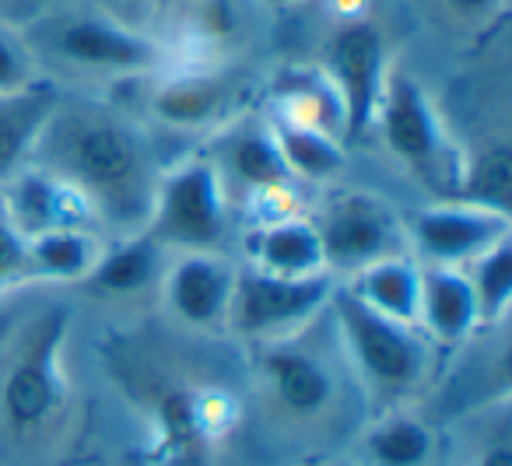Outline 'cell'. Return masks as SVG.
<instances>
[{"mask_svg":"<svg viewBox=\"0 0 512 466\" xmlns=\"http://www.w3.org/2000/svg\"><path fill=\"white\" fill-rule=\"evenodd\" d=\"M32 162L71 183L88 200L95 225L120 235L144 232L162 172H155L141 130L123 116L99 106H64L60 99Z\"/></svg>","mask_w":512,"mask_h":466,"instance_id":"1","label":"cell"},{"mask_svg":"<svg viewBox=\"0 0 512 466\" xmlns=\"http://www.w3.org/2000/svg\"><path fill=\"white\" fill-rule=\"evenodd\" d=\"M372 130L383 148L439 200H453L463 151L449 137L432 95L407 71H390Z\"/></svg>","mask_w":512,"mask_h":466,"instance_id":"2","label":"cell"},{"mask_svg":"<svg viewBox=\"0 0 512 466\" xmlns=\"http://www.w3.org/2000/svg\"><path fill=\"white\" fill-rule=\"evenodd\" d=\"M327 309L334 312L351 365L369 382L372 393L400 400L425 382L428 368H432V340L418 326L397 323V319L369 309L344 284L334 288Z\"/></svg>","mask_w":512,"mask_h":466,"instance_id":"3","label":"cell"},{"mask_svg":"<svg viewBox=\"0 0 512 466\" xmlns=\"http://www.w3.org/2000/svg\"><path fill=\"white\" fill-rule=\"evenodd\" d=\"M228 221V183L214 158L197 155L158 176L144 232L165 253H221Z\"/></svg>","mask_w":512,"mask_h":466,"instance_id":"4","label":"cell"},{"mask_svg":"<svg viewBox=\"0 0 512 466\" xmlns=\"http://www.w3.org/2000/svg\"><path fill=\"white\" fill-rule=\"evenodd\" d=\"M337 288L334 274L316 277H274L264 270L242 267L235 277L232 309H228V330L242 333L260 344L292 340L306 330Z\"/></svg>","mask_w":512,"mask_h":466,"instance_id":"5","label":"cell"},{"mask_svg":"<svg viewBox=\"0 0 512 466\" xmlns=\"http://www.w3.org/2000/svg\"><path fill=\"white\" fill-rule=\"evenodd\" d=\"M320 71L334 85L344 116V137L362 141L376 123V109L390 78V43L369 15L348 18L323 46Z\"/></svg>","mask_w":512,"mask_h":466,"instance_id":"6","label":"cell"},{"mask_svg":"<svg viewBox=\"0 0 512 466\" xmlns=\"http://www.w3.org/2000/svg\"><path fill=\"white\" fill-rule=\"evenodd\" d=\"M330 274H358L386 256L411 253L407 225L383 197L369 190H344L330 197L313 218Z\"/></svg>","mask_w":512,"mask_h":466,"instance_id":"7","label":"cell"},{"mask_svg":"<svg viewBox=\"0 0 512 466\" xmlns=\"http://www.w3.org/2000/svg\"><path fill=\"white\" fill-rule=\"evenodd\" d=\"M46 46L57 60L92 74H148L162 64L155 36L106 11H71L46 25Z\"/></svg>","mask_w":512,"mask_h":466,"instance_id":"8","label":"cell"},{"mask_svg":"<svg viewBox=\"0 0 512 466\" xmlns=\"http://www.w3.org/2000/svg\"><path fill=\"white\" fill-rule=\"evenodd\" d=\"M502 239H512L509 211L467 200H439L407 221V249L425 267L463 270Z\"/></svg>","mask_w":512,"mask_h":466,"instance_id":"9","label":"cell"},{"mask_svg":"<svg viewBox=\"0 0 512 466\" xmlns=\"http://www.w3.org/2000/svg\"><path fill=\"white\" fill-rule=\"evenodd\" d=\"M64 330L67 323L60 316H46L43 323H36L18 347L8 375H4L0 407L18 431L39 428L60 407V396H64V375H60Z\"/></svg>","mask_w":512,"mask_h":466,"instance_id":"10","label":"cell"},{"mask_svg":"<svg viewBox=\"0 0 512 466\" xmlns=\"http://www.w3.org/2000/svg\"><path fill=\"white\" fill-rule=\"evenodd\" d=\"M235 277L239 267L221 253H179L162 270V298L165 309L193 330H221L228 326Z\"/></svg>","mask_w":512,"mask_h":466,"instance_id":"11","label":"cell"},{"mask_svg":"<svg viewBox=\"0 0 512 466\" xmlns=\"http://www.w3.org/2000/svg\"><path fill=\"white\" fill-rule=\"evenodd\" d=\"M0 211L11 225L32 239V235L53 232V228H99L88 200L71 183L43 165L29 162L4 190H0Z\"/></svg>","mask_w":512,"mask_h":466,"instance_id":"12","label":"cell"},{"mask_svg":"<svg viewBox=\"0 0 512 466\" xmlns=\"http://www.w3.org/2000/svg\"><path fill=\"white\" fill-rule=\"evenodd\" d=\"M242 92V81L232 71H193L176 74L162 81L151 95V116L165 127L197 130L207 123H218L232 113L235 99Z\"/></svg>","mask_w":512,"mask_h":466,"instance_id":"13","label":"cell"},{"mask_svg":"<svg viewBox=\"0 0 512 466\" xmlns=\"http://www.w3.org/2000/svg\"><path fill=\"white\" fill-rule=\"evenodd\" d=\"M418 330L432 340V347H460L481 330L477 298L463 270L421 263Z\"/></svg>","mask_w":512,"mask_h":466,"instance_id":"14","label":"cell"},{"mask_svg":"<svg viewBox=\"0 0 512 466\" xmlns=\"http://www.w3.org/2000/svg\"><path fill=\"white\" fill-rule=\"evenodd\" d=\"M246 267L274 277H316L330 274L323 263V246L313 218L288 214V218L256 225L246 239Z\"/></svg>","mask_w":512,"mask_h":466,"instance_id":"15","label":"cell"},{"mask_svg":"<svg viewBox=\"0 0 512 466\" xmlns=\"http://www.w3.org/2000/svg\"><path fill=\"white\" fill-rule=\"evenodd\" d=\"M264 379L271 386V396L295 417H313L330 407L334 400V375L316 354L295 347L292 340L264 344Z\"/></svg>","mask_w":512,"mask_h":466,"instance_id":"16","label":"cell"},{"mask_svg":"<svg viewBox=\"0 0 512 466\" xmlns=\"http://www.w3.org/2000/svg\"><path fill=\"white\" fill-rule=\"evenodd\" d=\"M57 106V88H50L46 81H39L22 95L0 99V190L32 162L39 137Z\"/></svg>","mask_w":512,"mask_h":466,"instance_id":"17","label":"cell"},{"mask_svg":"<svg viewBox=\"0 0 512 466\" xmlns=\"http://www.w3.org/2000/svg\"><path fill=\"white\" fill-rule=\"evenodd\" d=\"M165 249L148 232L120 235V242L102 246L99 263L85 277V288L102 298H130L162 281Z\"/></svg>","mask_w":512,"mask_h":466,"instance_id":"18","label":"cell"},{"mask_svg":"<svg viewBox=\"0 0 512 466\" xmlns=\"http://www.w3.org/2000/svg\"><path fill=\"white\" fill-rule=\"evenodd\" d=\"M214 165L221 169V179H235L239 186H246L249 197L267 190H292L295 179L288 176L281 151L274 144L271 127L260 123H239L228 130L225 137V155L214 158Z\"/></svg>","mask_w":512,"mask_h":466,"instance_id":"19","label":"cell"},{"mask_svg":"<svg viewBox=\"0 0 512 466\" xmlns=\"http://www.w3.org/2000/svg\"><path fill=\"white\" fill-rule=\"evenodd\" d=\"M344 288L362 298L369 309L397 319V323L418 326L421 309V263L411 253H397L362 267L348 277Z\"/></svg>","mask_w":512,"mask_h":466,"instance_id":"20","label":"cell"},{"mask_svg":"<svg viewBox=\"0 0 512 466\" xmlns=\"http://www.w3.org/2000/svg\"><path fill=\"white\" fill-rule=\"evenodd\" d=\"M274 144L281 151V162H285L288 176L295 183H323V179L341 176L344 162H348V151H344L341 137L330 134L313 123L288 120V116H274L271 123Z\"/></svg>","mask_w":512,"mask_h":466,"instance_id":"21","label":"cell"},{"mask_svg":"<svg viewBox=\"0 0 512 466\" xmlns=\"http://www.w3.org/2000/svg\"><path fill=\"white\" fill-rule=\"evenodd\" d=\"M106 242L95 228H53L29 239V267L36 281L85 284Z\"/></svg>","mask_w":512,"mask_h":466,"instance_id":"22","label":"cell"},{"mask_svg":"<svg viewBox=\"0 0 512 466\" xmlns=\"http://www.w3.org/2000/svg\"><path fill=\"white\" fill-rule=\"evenodd\" d=\"M278 95V116L299 123H313L330 134H344V116L341 102H337L334 85L327 81V74L320 67H299V71H285L274 88Z\"/></svg>","mask_w":512,"mask_h":466,"instance_id":"23","label":"cell"},{"mask_svg":"<svg viewBox=\"0 0 512 466\" xmlns=\"http://www.w3.org/2000/svg\"><path fill=\"white\" fill-rule=\"evenodd\" d=\"M509 193H512V148H509V141H488L484 148L463 155L453 200H467V204L509 211Z\"/></svg>","mask_w":512,"mask_h":466,"instance_id":"24","label":"cell"},{"mask_svg":"<svg viewBox=\"0 0 512 466\" xmlns=\"http://www.w3.org/2000/svg\"><path fill=\"white\" fill-rule=\"evenodd\" d=\"M365 449L376 459V466H425L432 459L435 438L425 421L411 414H390L369 428Z\"/></svg>","mask_w":512,"mask_h":466,"instance_id":"25","label":"cell"},{"mask_svg":"<svg viewBox=\"0 0 512 466\" xmlns=\"http://www.w3.org/2000/svg\"><path fill=\"white\" fill-rule=\"evenodd\" d=\"M463 274L474 288L481 326L502 323L512 305V239H502L488 253H481L474 263L463 267Z\"/></svg>","mask_w":512,"mask_h":466,"instance_id":"26","label":"cell"},{"mask_svg":"<svg viewBox=\"0 0 512 466\" xmlns=\"http://www.w3.org/2000/svg\"><path fill=\"white\" fill-rule=\"evenodd\" d=\"M39 81L43 78H39V67L29 43L8 22H0V99L29 92Z\"/></svg>","mask_w":512,"mask_h":466,"instance_id":"27","label":"cell"},{"mask_svg":"<svg viewBox=\"0 0 512 466\" xmlns=\"http://www.w3.org/2000/svg\"><path fill=\"white\" fill-rule=\"evenodd\" d=\"M435 15L460 32H488L505 15V0H432Z\"/></svg>","mask_w":512,"mask_h":466,"instance_id":"28","label":"cell"},{"mask_svg":"<svg viewBox=\"0 0 512 466\" xmlns=\"http://www.w3.org/2000/svg\"><path fill=\"white\" fill-rule=\"evenodd\" d=\"M32 281L29 267V239L11 225V218L0 211V288Z\"/></svg>","mask_w":512,"mask_h":466,"instance_id":"29","label":"cell"},{"mask_svg":"<svg viewBox=\"0 0 512 466\" xmlns=\"http://www.w3.org/2000/svg\"><path fill=\"white\" fill-rule=\"evenodd\" d=\"M477 466H512V449H509L505 442H495L491 449H484V452H481Z\"/></svg>","mask_w":512,"mask_h":466,"instance_id":"30","label":"cell"},{"mask_svg":"<svg viewBox=\"0 0 512 466\" xmlns=\"http://www.w3.org/2000/svg\"><path fill=\"white\" fill-rule=\"evenodd\" d=\"M330 8L337 11V18H341V22H348V18H362L365 15V0H330Z\"/></svg>","mask_w":512,"mask_h":466,"instance_id":"31","label":"cell"},{"mask_svg":"<svg viewBox=\"0 0 512 466\" xmlns=\"http://www.w3.org/2000/svg\"><path fill=\"white\" fill-rule=\"evenodd\" d=\"M43 0H0V22L8 18V11H39Z\"/></svg>","mask_w":512,"mask_h":466,"instance_id":"32","label":"cell"},{"mask_svg":"<svg viewBox=\"0 0 512 466\" xmlns=\"http://www.w3.org/2000/svg\"><path fill=\"white\" fill-rule=\"evenodd\" d=\"M264 8L271 11H288V8H299V4H306V0H260Z\"/></svg>","mask_w":512,"mask_h":466,"instance_id":"33","label":"cell"},{"mask_svg":"<svg viewBox=\"0 0 512 466\" xmlns=\"http://www.w3.org/2000/svg\"><path fill=\"white\" fill-rule=\"evenodd\" d=\"M123 4H130V8H151L155 0H123Z\"/></svg>","mask_w":512,"mask_h":466,"instance_id":"34","label":"cell"}]
</instances>
